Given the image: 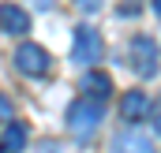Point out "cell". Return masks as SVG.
Instances as JSON below:
<instances>
[{
    "instance_id": "cell-1",
    "label": "cell",
    "mask_w": 161,
    "mask_h": 153,
    "mask_svg": "<svg viewBox=\"0 0 161 153\" xmlns=\"http://www.w3.org/2000/svg\"><path fill=\"white\" fill-rule=\"evenodd\" d=\"M101 116H105V108H101V101H94V97H79L71 108H68V127L75 131V135H94L97 131V123H101Z\"/></svg>"
},
{
    "instance_id": "cell-2",
    "label": "cell",
    "mask_w": 161,
    "mask_h": 153,
    "mask_svg": "<svg viewBox=\"0 0 161 153\" xmlns=\"http://www.w3.org/2000/svg\"><path fill=\"white\" fill-rule=\"evenodd\" d=\"M15 67L23 71V75L30 78H41L53 71V56L41 49V45H34V41H23L19 49H15Z\"/></svg>"
},
{
    "instance_id": "cell-3",
    "label": "cell",
    "mask_w": 161,
    "mask_h": 153,
    "mask_svg": "<svg viewBox=\"0 0 161 153\" xmlns=\"http://www.w3.org/2000/svg\"><path fill=\"white\" fill-rule=\"evenodd\" d=\"M101 52H105L101 34H97V30H90V26H79V30H75V41H71V56H75V64L90 67V64H97V60H101Z\"/></svg>"
},
{
    "instance_id": "cell-4",
    "label": "cell",
    "mask_w": 161,
    "mask_h": 153,
    "mask_svg": "<svg viewBox=\"0 0 161 153\" xmlns=\"http://www.w3.org/2000/svg\"><path fill=\"white\" fill-rule=\"evenodd\" d=\"M131 67L139 71V78H154L158 75V45L150 38H135L131 41Z\"/></svg>"
},
{
    "instance_id": "cell-5",
    "label": "cell",
    "mask_w": 161,
    "mask_h": 153,
    "mask_svg": "<svg viewBox=\"0 0 161 153\" xmlns=\"http://www.w3.org/2000/svg\"><path fill=\"white\" fill-rule=\"evenodd\" d=\"M0 30L4 34H26L30 30V15L19 8V4H0Z\"/></svg>"
},
{
    "instance_id": "cell-6",
    "label": "cell",
    "mask_w": 161,
    "mask_h": 153,
    "mask_svg": "<svg viewBox=\"0 0 161 153\" xmlns=\"http://www.w3.org/2000/svg\"><path fill=\"white\" fill-rule=\"evenodd\" d=\"M146 112H150V97L142 90H131V93L120 97V116L124 119H142Z\"/></svg>"
},
{
    "instance_id": "cell-7",
    "label": "cell",
    "mask_w": 161,
    "mask_h": 153,
    "mask_svg": "<svg viewBox=\"0 0 161 153\" xmlns=\"http://www.w3.org/2000/svg\"><path fill=\"white\" fill-rule=\"evenodd\" d=\"M113 153H154V146H150L146 135L124 131V135H116V142H113Z\"/></svg>"
},
{
    "instance_id": "cell-8",
    "label": "cell",
    "mask_w": 161,
    "mask_h": 153,
    "mask_svg": "<svg viewBox=\"0 0 161 153\" xmlns=\"http://www.w3.org/2000/svg\"><path fill=\"white\" fill-rule=\"evenodd\" d=\"M86 93H90L94 101H105V97L113 93V78L101 75V71H90V75H86Z\"/></svg>"
},
{
    "instance_id": "cell-9",
    "label": "cell",
    "mask_w": 161,
    "mask_h": 153,
    "mask_svg": "<svg viewBox=\"0 0 161 153\" xmlns=\"http://www.w3.org/2000/svg\"><path fill=\"white\" fill-rule=\"evenodd\" d=\"M26 146V127L23 123H8V131H4V153H19Z\"/></svg>"
},
{
    "instance_id": "cell-10",
    "label": "cell",
    "mask_w": 161,
    "mask_h": 153,
    "mask_svg": "<svg viewBox=\"0 0 161 153\" xmlns=\"http://www.w3.org/2000/svg\"><path fill=\"white\" fill-rule=\"evenodd\" d=\"M11 116H15L11 101H8V97H0V119H11Z\"/></svg>"
},
{
    "instance_id": "cell-11",
    "label": "cell",
    "mask_w": 161,
    "mask_h": 153,
    "mask_svg": "<svg viewBox=\"0 0 161 153\" xmlns=\"http://www.w3.org/2000/svg\"><path fill=\"white\" fill-rule=\"evenodd\" d=\"M79 8H82V11H86V15H94V11L101 8V0H79Z\"/></svg>"
},
{
    "instance_id": "cell-12",
    "label": "cell",
    "mask_w": 161,
    "mask_h": 153,
    "mask_svg": "<svg viewBox=\"0 0 161 153\" xmlns=\"http://www.w3.org/2000/svg\"><path fill=\"white\" fill-rule=\"evenodd\" d=\"M41 153H60V142H41Z\"/></svg>"
},
{
    "instance_id": "cell-13",
    "label": "cell",
    "mask_w": 161,
    "mask_h": 153,
    "mask_svg": "<svg viewBox=\"0 0 161 153\" xmlns=\"http://www.w3.org/2000/svg\"><path fill=\"white\" fill-rule=\"evenodd\" d=\"M154 11H158V15H161V0H154Z\"/></svg>"
},
{
    "instance_id": "cell-14",
    "label": "cell",
    "mask_w": 161,
    "mask_h": 153,
    "mask_svg": "<svg viewBox=\"0 0 161 153\" xmlns=\"http://www.w3.org/2000/svg\"><path fill=\"white\" fill-rule=\"evenodd\" d=\"M158 135H161V112H158Z\"/></svg>"
},
{
    "instance_id": "cell-15",
    "label": "cell",
    "mask_w": 161,
    "mask_h": 153,
    "mask_svg": "<svg viewBox=\"0 0 161 153\" xmlns=\"http://www.w3.org/2000/svg\"><path fill=\"white\" fill-rule=\"evenodd\" d=\"M158 112H161V101H158Z\"/></svg>"
}]
</instances>
